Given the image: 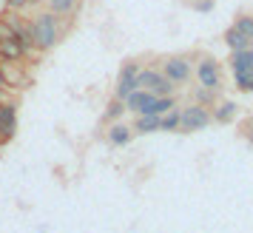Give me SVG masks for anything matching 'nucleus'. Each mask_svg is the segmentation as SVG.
I'll list each match as a JSON object with an SVG mask.
<instances>
[{
    "instance_id": "393cba45",
    "label": "nucleus",
    "mask_w": 253,
    "mask_h": 233,
    "mask_svg": "<svg viewBox=\"0 0 253 233\" xmlns=\"http://www.w3.org/2000/svg\"><path fill=\"white\" fill-rule=\"evenodd\" d=\"M245 137H248V140H251V145H253V119L245 125Z\"/></svg>"
},
{
    "instance_id": "4be33fe9",
    "label": "nucleus",
    "mask_w": 253,
    "mask_h": 233,
    "mask_svg": "<svg viewBox=\"0 0 253 233\" xmlns=\"http://www.w3.org/2000/svg\"><path fill=\"white\" fill-rule=\"evenodd\" d=\"M43 0H6V9H14V12H26V9H35Z\"/></svg>"
},
{
    "instance_id": "f257e3e1",
    "label": "nucleus",
    "mask_w": 253,
    "mask_h": 233,
    "mask_svg": "<svg viewBox=\"0 0 253 233\" xmlns=\"http://www.w3.org/2000/svg\"><path fill=\"white\" fill-rule=\"evenodd\" d=\"M71 26V17H60L54 12H37L32 17V32H35V48L37 51H51V48L57 46L63 35L69 32Z\"/></svg>"
},
{
    "instance_id": "39448f33",
    "label": "nucleus",
    "mask_w": 253,
    "mask_h": 233,
    "mask_svg": "<svg viewBox=\"0 0 253 233\" xmlns=\"http://www.w3.org/2000/svg\"><path fill=\"white\" fill-rule=\"evenodd\" d=\"M194 74L199 85H205L211 91H222V66H219L216 57H211V54L199 57L194 66Z\"/></svg>"
},
{
    "instance_id": "f8f14e48",
    "label": "nucleus",
    "mask_w": 253,
    "mask_h": 233,
    "mask_svg": "<svg viewBox=\"0 0 253 233\" xmlns=\"http://www.w3.org/2000/svg\"><path fill=\"white\" fill-rule=\"evenodd\" d=\"M213 122H222V125H228V122H233L236 119V114H239V105L233 103V100H222V103L213 105Z\"/></svg>"
},
{
    "instance_id": "423d86ee",
    "label": "nucleus",
    "mask_w": 253,
    "mask_h": 233,
    "mask_svg": "<svg viewBox=\"0 0 253 233\" xmlns=\"http://www.w3.org/2000/svg\"><path fill=\"white\" fill-rule=\"evenodd\" d=\"M139 66L137 60H128V63H123V69H120V74H117V85H114V97L117 100H126L128 94L137 88V74H139Z\"/></svg>"
},
{
    "instance_id": "412c9836",
    "label": "nucleus",
    "mask_w": 253,
    "mask_h": 233,
    "mask_svg": "<svg viewBox=\"0 0 253 233\" xmlns=\"http://www.w3.org/2000/svg\"><path fill=\"white\" fill-rule=\"evenodd\" d=\"M233 29L253 40V17H251V14H242V17H236V20H233Z\"/></svg>"
},
{
    "instance_id": "5701e85b",
    "label": "nucleus",
    "mask_w": 253,
    "mask_h": 233,
    "mask_svg": "<svg viewBox=\"0 0 253 233\" xmlns=\"http://www.w3.org/2000/svg\"><path fill=\"white\" fill-rule=\"evenodd\" d=\"M191 9L208 14V12H213V0H191Z\"/></svg>"
},
{
    "instance_id": "f3484780",
    "label": "nucleus",
    "mask_w": 253,
    "mask_h": 233,
    "mask_svg": "<svg viewBox=\"0 0 253 233\" xmlns=\"http://www.w3.org/2000/svg\"><path fill=\"white\" fill-rule=\"evenodd\" d=\"M171 108H176V97H157L154 103H151V108H148V114H154V116H162V114H168Z\"/></svg>"
},
{
    "instance_id": "9d476101",
    "label": "nucleus",
    "mask_w": 253,
    "mask_h": 233,
    "mask_svg": "<svg viewBox=\"0 0 253 233\" xmlns=\"http://www.w3.org/2000/svg\"><path fill=\"white\" fill-rule=\"evenodd\" d=\"M131 137H134V131H131V125H126V122H108V131H105V140L111 142L114 148H123V145H128L131 142Z\"/></svg>"
},
{
    "instance_id": "1a4fd4ad",
    "label": "nucleus",
    "mask_w": 253,
    "mask_h": 233,
    "mask_svg": "<svg viewBox=\"0 0 253 233\" xmlns=\"http://www.w3.org/2000/svg\"><path fill=\"white\" fill-rule=\"evenodd\" d=\"M14 40L20 43V48L26 51V57H32L37 48H35V32H32V20L29 17H23L20 23L14 26Z\"/></svg>"
},
{
    "instance_id": "6ab92c4d",
    "label": "nucleus",
    "mask_w": 253,
    "mask_h": 233,
    "mask_svg": "<svg viewBox=\"0 0 253 233\" xmlns=\"http://www.w3.org/2000/svg\"><path fill=\"white\" fill-rule=\"evenodd\" d=\"M216 97H219V91H211V88H205V85H196L194 88V103H199V105L213 108V105H216Z\"/></svg>"
},
{
    "instance_id": "6e6552de",
    "label": "nucleus",
    "mask_w": 253,
    "mask_h": 233,
    "mask_svg": "<svg viewBox=\"0 0 253 233\" xmlns=\"http://www.w3.org/2000/svg\"><path fill=\"white\" fill-rule=\"evenodd\" d=\"M154 100H157V97H154L148 88H134L123 103H126V111H134V114H148V108H151Z\"/></svg>"
},
{
    "instance_id": "aec40b11",
    "label": "nucleus",
    "mask_w": 253,
    "mask_h": 233,
    "mask_svg": "<svg viewBox=\"0 0 253 233\" xmlns=\"http://www.w3.org/2000/svg\"><path fill=\"white\" fill-rule=\"evenodd\" d=\"M160 131H179V105L160 116Z\"/></svg>"
},
{
    "instance_id": "0eeeda50",
    "label": "nucleus",
    "mask_w": 253,
    "mask_h": 233,
    "mask_svg": "<svg viewBox=\"0 0 253 233\" xmlns=\"http://www.w3.org/2000/svg\"><path fill=\"white\" fill-rule=\"evenodd\" d=\"M0 134L6 140H14V134H17V103L14 100L0 103Z\"/></svg>"
},
{
    "instance_id": "f03ea898",
    "label": "nucleus",
    "mask_w": 253,
    "mask_h": 233,
    "mask_svg": "<svg viewBox=\"0 0 253 233\" xmlns=\"http://www.w3.org/2000/svg\"><path fill=\"white\" fill-rule=\"evenodd\" d=\"M137 88H148L154 97H171V94H176V85H173V82L168 80L157 66H145V69H139Z\"/></svg>"
},
{
    "instance_id": "4468645a",
    "label": "nucleus",
    "mask_w": 253,
    "mask_h": 233,
    "mask_svg": "<svg viewBox=\"0 0 253 233\" xmlns=\"http://www.w3.org/2000/svg\"><path fill=\"white\" fill-rule=\"evenodd\" d=\"M253 66V46L242 48V51H230V71L239 74V71H248Z\"/></svg>"
},
{
    "instance_id": "dca6fc26",
    "label": "nucleus",
    "mask_w": 253,
    "mask_h": 233,
    "mask_svg": "<svg viewBox=\"0 0 253 233\" xmlns=\"http://www.w3.org/2000/svg\"><path fill=\"white\" fill-rule=\"evenodd\" d=\"M225 46H228L230 51H242V48L253 46V40H251V37H245L242 32H236V29L230 26L228 32H225Z\"/></svg>"
},
{
    "instance_id": "20e7f679",
    "label": "nucleus",
    "mask_w": 253,
    "mask_h": 233,
    "mask_svg": "<svg viewBox=\"0 0 253 233\" xmlns=\"http://www.w3.org/2000/svg\"><path fill=\"white\" fill-rule=\"evenodd\" d=\"M160 71L173 82V85H185V82L191 80V74H194V57H188V54L165 57L162 66H160Z\"/></svg>"
},
{
    "instance_id": "b1692460",
    "label": "nucleus",
    "mask_w": 253,
    "mask_h": 233,
    "mask_svg": "<svg viewBox=\"0 0 253 233\" xmlns=\"http://www.w3.org/2000/svg\"><path fill=\"white\" fill-rule=\"evenodd\" d=\"M0 40H14V29L0 17Z\"/></svg>"
},
{
    "instance_id": "2eb2a0df",
    "label": "nucleus",
    "mask_w": 253,
    "mask_h": 233,
    "mask_svg": "<svg viewBox=\"0 0 253 233\" xmlns=\"http://www.w3.org/2000/svg\"><path fill=\"white\" fill-rule=\"evenodd\" d=\"M134 134H154V131H160V116L154 114H137L134 119V125H131Z\"/></svg>"
},
{
    "instance_id": "a878e982",
    "label": "nucleus",
    "mask_w": 253,
    "mask_h": 233,
    "mask_svg": "<svg viewBox=\"0 0 253 233\" xmlns=\"http://www.w3.org/2000/svg\"><path fill=\"white\" fill-rule=\"evenodd\" d=\"M0 88H9V85H6V74H3V66H0Z\"/></svg>"
},
{
    "instance_id": "7ed1b4c3",
    "label": "nucleus",
    "mask_w": 253,
    "mask_h": 233,
    "mask_svg": "<svg viewBox=\"0 0 253 233\" xmlns=\"http://www.w3.org/2000/svg\"><path fill=\"white\" fill-rule=\"evenodd\" d=\"M211 122H213V114H211L208 105L191 103V105H185V108H179V131H182V134L205 131Z\"/></svg>"
},
{
    "instance_id": "a211bd4d",
    "label": "nucleus",
    "mask_w": 253,
    "mask_h": 233,
    "mask_svg": "<svg viewBox=\"0 0 253 233\" xmlns=\"http://www.w3.org/2000/svg\"><path fill=\"white\" fill-rule=\"evenodd\" d=\"M123 114H126V103L111 97L108 105H105V122H117V119H123Z\"/></svg>"
},
{
    "instance_id": "bb28decb",
    "label": "nucleus",
    "mask_w": 253,
    "mask_h": 233,
    "mask_svg": "<svg viewBox=\"0 0 253 233\" xmlns=\"http://www.w3.org/2000/svg\"><path fill=\"white\" fill-rule=\"evenodd\" d=\"M6 142H9V140H6V137H3V134H0V145H6Z\"/></svg>"
},
{
    "instance_id": "9b49d317",
    "label": "nucleus",
    "mask_w": 253,
    "mask_h": 233,
    "mask_svg": "<svg viewBox=\"0 0 253 233\" xmlns=\"http://www.w3.org/2000/svg\"><path fill=\"white\" fill-rule=\"evenodd\" d=\"M83 9V0H48V12L60 14V17H77Z\"/></svg>"
},
{
    "instance_id": "ddd939ff",
    "label": "nucleus",
    "mask_w": 253,
    "mask_h": 233,
    "mask_svg": "<svg viewBox=\"0 0 253 233\" xmlns=\"http://www.w3.org/2000/svg\"><path fill=\"white\" fill-rule=\"evenodd\" d=\"M0 57H3V63H23L26 51L20 48L17 40H0Z\"/></svg>"
}]
</instances>
